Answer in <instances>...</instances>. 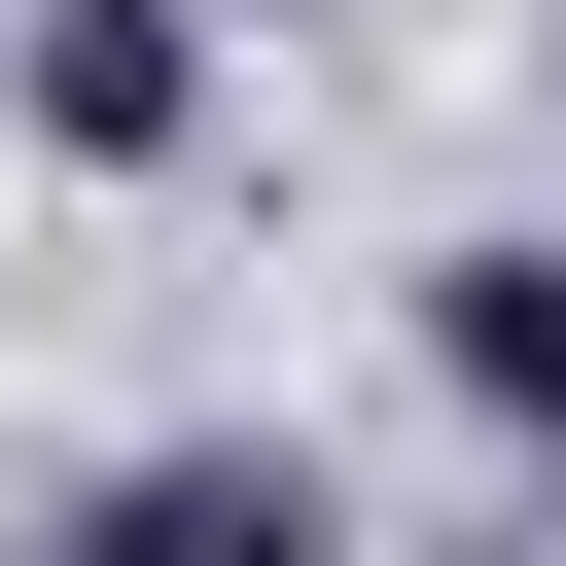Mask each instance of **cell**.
<instances>
[{
  "mask_svg": "<svg viewBox=\"0 0 566 566\" xmlns=\"http://www.w3.org/2000/svg\"><path fill=\"white\" fill-rule=\"evenodd\" d=\"M71 566H354V495H318V460H142Z\"/></svg>",
  "mask_w": 566,
  "mask_h": 566,
  "instance_id": "cell-2",
  "label": "cell"
},
{
  "mask_svg": "<svg viewBox=\"0 0 566 566\" xmlns=\"http://www.w3.org/2000/svg\"><path fill=\"white\" fill-rule=\"evenodd\" d=\"M424 389H460L495 460H566V248H460V283H424Z\"/></svg>",
  "mask_w": 566,
  "mask_h": 566,
  "instance_id": "cell-3",
  "label": "cell"
},
{
  "mask_svg": "<svg viewBox=\"0 0 566 566\" xmlns=\"http://www.w3.org/2000/svg\"><path fill=\"white\" fill-rule=\"evenodd\" d=\"M35 142H71V177H177V142H212V35H177V0H35Z\"/></svg>",
  "mask_w": 566,
  "mask_h": 566,
  "instance_id": "cell-1",
  "label": "cell"
}]
</instances>
